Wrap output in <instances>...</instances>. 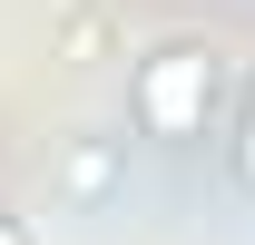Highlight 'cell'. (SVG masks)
Returning <instances> with one entry per match:
<instances>
[{
    "mask_svg": "<svg viewBox=\"0 0 255 245\" xmlns=\"http://www.w3.org/2000/svg\"><path fill=\"white\" fill-rule=\"evenodd\" d=\"M206 89H216V49L206 39H167L128 69V108L147 137H196L206 127Z\"/></svg>",
    "mask_w": 255,
    "mask_h": 245,
    "instance_id": "1",
    "label": "cell"
},
{
    "mask_svg": "<svg viewBox=\"0 0 255 245\" xmlns=\"http://www.w3.org/2000/svg\"><path fill=\"white\" fill-rule=\"evenodd\" d=\"M49 196H59L69 216H98L128 196V137H108V127H79V137H59V157H49Z\"/></svg>",
    "mask_w": 255,
    "mask_h": 245,
    "instance_id": "2",
    "label": "cell"
},
{
    "mask_svg": "<svg viewBox=\"0 0 255 245\" xmlns=\"http://www.w3.org/2000/svg\"><path fill=\"white\" fill-rule=\"evenodd\" d=\"M226 177H236V196H255V69H246V98H236V137H226Z\"/></svg>",
    "mask_w": 255,
    "mask_h": 245,
    "instance_id": "3",
    "label": "cell"
},
{
    "mask_svg": "<svg viewBox=\"0 0 255 245\" xmlns=\"http://www.w3.org/2000/svg\"><path fill=\"white\" fill-rule=\"evenodd\" d=\"M59 49H69V59H89V49H98V10H69V30H59Z\"/></svg>",
    "mask_w": 255,
    "mask_h": 245,
    "instance_id": "4",
    "label": "cell"
},
{
    "mask_svg": "<svg viewBox=\"0 0 255 245\" xmlns=\"http://www.w3.org/2000/svg\"><path fill=\"white\" fill-rule=\"evenodd\" d=\"M0 245H30V236H20V226H10V216H0Z\"/></svg>",
    "mask_w": 255,
    "mask_h": 245,
    "instance_id": "5",
    "label": "cell"
}]
</instances>
